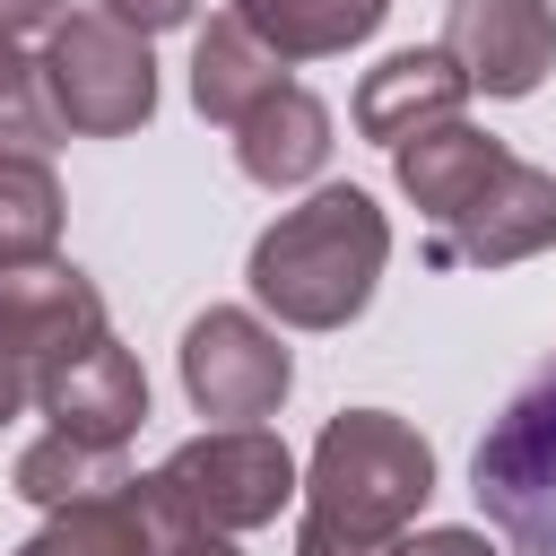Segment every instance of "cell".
Instances as JSON below:
<instances>
[{
    "label": "cell",
    "mask_w": 556,
    "mask_h": 556,
    "mask_svg": "<svg viewBox=\"0 0 556 556\" xmlns=\"http://www.w3.org/2000/svg\"><path fill=\"white\" fill-rule=\"evenodd\" d=\"M460 104H469V78L452 70L443 43H426V52H391L382 70H365V87H356V130L382 139V148H400V139H417V130H434V122H460Z\"/></svg>",
    "instance_id": "obj_13"
},
{
    "label": "cell",
    "mask_w": 556,
    "mask_h": 556,
    "mask_svg": "<svg viewBox=\"0 0 556 556\" xmlns=\"http://www.w3.org/2000/svg\"><path fill=\"white\" fill-rule=\"evenodd\" d=\"M469 495L513 556H556V348L486 417L469 452Z\"/></svg>",
    "instance_id": "obj_4"
},
{
    "label": "cell",
    "mask_w": 556,
    "mask_h": 556,
    "mask_svg": "<svg viewBox=\"0 0 556 556\" xmlns=\"http://www.w3.org/2000/svg\"><path fill=\"white\" fill-rule=\"evenodd\" d=\"M504 139L495 130H478V122H434V130H417V139H400L391 148V182L408 191V208L426 217V226H452L495 174H504Z\"/></svg>",
    "instance_id": "obj_11"
},
{
    "label": "cell",
    "mask_w": 556,
    "mask_h": 556,
    "mask_svg": "<svg viewBox=\"0 0 556 556\" xmlns=\"http://www.w3.org/2000/svg\"><path fill=\"white\" fill-rule=\"evenodd\" d=\"M165 547V521L148 504V478L113 486V495H78V504H52L43 530H26L9 556H156Z\"/></svg>",
    "instance_id": "obj_14"
},
{
    "label": "cell",
    "mask_w": 556,
    "mask_h": 556,
    "mask_svg": "<svg viewBox=\"0 0 556 556\" xmlns=\"http://www.w3.org/2000/svg\"><path fill=\"white\" fill-rule=\"evenodd\" d=\"M96 9H113V17L139 26V35H165V26H191L200 0H96Z\"/></svg>",
    "instance_id": "obj_20"
},
{
    "label": "cell",
    "mask_w": 556,
    "mask_h": 556,
    "mask_svg": "<svg viewBox=\"0 0 556 556\" xmlns=\"http://www.w3.org/2000/svg\"><path fill=\"white\" fill-rule=\"evenodd\" d=\"M61 9H70V0H0V26H9V35H35V26H52Z\"/></svg>",
    "instance_id": "obj_22"
},
{
    "label": "cell",
    "mask_w": 556,
    "mask_h": 556,
    "mask_svg": "<svg viewBox=\"0 0 556 556\" xmlns=\"http://www.w3.org/2000/svg\"><path fill=\"white\" fill-rule=\"evenodd\" d=\"M35 408L61 426V434H87V443H130L148 426V374L139 356L104 330L96 348H78L70 365H52L35 382Z\"/></svg>",
    "instance_id": "obj_10"
},
{
    "label": "cell",
    "mask_w": 556,
    "mask_h": 556,
    "mask_svg": "<svg viewBox=\"0 0 556 556\" xmlns=\"http://www.w3.org/2000/svg\"><path fill=\"white\" fill-rule=\"evenodd\" d=\"M295 556H400L434 495V443L391 408H339L295 478Z\"/></svg>",
    "instance_id": "obj_1"
},
{
    "label": "cell",
    "mask_w": 556,
    "mask_h": 556,
    "mask_svg": "<svg viewBox=\"0 0 556 556\" xmlns=\"http://www.w3.org/2000/svg\"><path fill=\"white\" fill-rule=\"evenodd\" d=\"M139 469H130V443H87V434H35L26 452H17V469H9V486L26 495V504H78V495H113V486H130Z\"/></svg>",
    "instance_id": "obj_17"
},
{
    "label": "cell",
    "mask_w": 556,
    "mask_h": 556,
    "mask_svg": "<svg viewBox=\"0 0 556 556\" xmlns=\"http://www.w3.org/2000/svg\"><path fill=\"white\" fill-rule=\"evenodd\" d=\"M269 87H287V61L226 9V17H208L200 26V43H191V104H200V122H217V130H235Z\"/></svg>",
    "instance_id": "obj_15"
},
{
    "label": "cell",
    "mask_w": 556,
    "mask_h": 556,
    "mask_svg": "<svg viewBox=\"0 0 556 556\" xmlns=\"http://www.w3.org/2000/svg\"><path fill=\"white\" fill-rule=\"evenodd\" d=\"M443 52L469 78V96H539L556 70V9L547 0H452Z\"/></svg>",
    "instance_id": "obj_9"
},
{
    "label": "cell",
    "mask_w": 556,
    "mask_h": 556,
    "mask_svg": "<svg viewBox=\"0 0 556 556\" xmlns=\"http://www.w3.org/2000/svg\"><path fill=\"white\" fill-rule=\"evenodd\" d=\"M235 17L278 52V61H330L348 43H365L391 0H235Z\"/></svg>",
    "instance_id": "obj_16"
},
{
    "label": "cell",
    "mask_w": 556,
    "mask_h": 556,
    "mask_svg": "<svg viewBox=\"0 0 556 556\" xmlns=\"http://www.w3.org/2000/svg\"><path fill=\"white\" fill-rule=\"evenodd\" d=\"M52 243H61V182H52V165L0 148V278L52 261Z\"/></svg>",
    "instance_id": "obj_18"
},
{
    "label": "cell",
    "mask_w": 556,
    "mask_h": 556,
    "mask_svg": "<svg viewBox=\"0 0 556 556\" xmlns=\"http://www.w3.org/2000/svg\"><path fill=\"white\" fill-rule=\"evenodd\" d=\"M330 104L313 96V87H269L243 122H235V165L261 182V191H295V182H313L321 165H330Z\"/></svg>",
    "instance_id": "obj_12"
},
{
    "label": "cell",
    "mask_w": 556,
    "mask_h": 556,
    "mask_svg": "<svg viewBox=\"0 0 556 556\" xmlns=\"http://www.w3.org/2000/svg\"><path fill=\"white\" fill-rule=\"evenodd\" d=\"M400 556H504V547H486V530H417V539H400Z\"/></svg>",
    "instance_id": "obj_21"
},
{
    "label": "cell",
    "mask_w": 556,
    "mask_h": 556,
    "mask_svg": "<svg viewBox=\"0 0 556 556\" xmlns=\"http://www.w3.org/2000/svg\"><path fill=\"white\" fill-rule=\"evenodd\" d=\"M295 495V452L269 434V426H208L191 443H174L156 469H148V504L174 530H261L278 521V504Z\"/></svg>",
    "instance_id": "obj_3"
},
{
    "label": "cell",
    "mask_w": 556,
    "mask_h": 556,
    "mask_svg": "<svg viewBox=\"0 0 556 556\" xmlns=\"http://www.w3.org/2000/svg\"><path fill=\"white\" fill-rule=\"evenodd\" d=\"M52 139H61V113H52V96H43V70H35V52L0 26V148L43 156Z\"/></svg>",
    "instance_id": "obj_19"
},
{
    "label": "cell",
    "mask_w": 556,
    "mask_h": 556,
    "mask_svg": "<svg viewBox=\"0 0 556 556\" xmlns=\"http://www.w3.org/2000/svg\"><path fill=\"white\" fill-rule=\"evenodd\" d=\"M382 261H391V217L374 208V191L321 182L313 200L278 208L252 235L243 278H252V304L278 313L287 330H348L374 304Z\"/></svg>",
    "instance_id": "obj_2"
},
{
    "label": "cell",
    "mask_w": 556,
    "mask_h": 556,
    "mask_svg": "<svg viewBox=\"0 0 556 556\" xmlns=\"http://www.w3.org/2000/svg\"><path fill=\"white\" fill-rule=\"evenodd\" d=\"M156 556H235V539H226V530H174Z\"/></svg>",
    "instance_id": "obj_23"
},
{
    "label": "cell",
    "mask_w": 556,
    "mask_h": 556,
    "mask_svg": "<svg viewBox=\"0 0 556 556\" xmlns=\"http://www.w3.org/2000/svg\"><path fill=\"white\" fill-rule=\"evenodd\" d=\"M113 321H104V295L87 269L70 261H35V269H9L0 278V348L26 365V382H43L52 365H70L78 348H96Z\"/></svg>",
    "instance_id": "obj_8"
},
{
    "label": "cell",
    "mask_w": 556,
    "mask_h": 556,
    "mask_svg": "<svg viewBox=\"0 0 556 556\" xmlns=\"http://www.w3.org/2000/svg\"><path fill=\"white\" fill-rule=\"evenodd\" d=\"M26 400H35V382H26V365H17L9 348H0V426H9V417H17Z\"/></svg>",
    "instance_id": "obj_24"
},
{
    "label": "cell",
    "mask_w": 556,
    "mask_h": 556,
    "mask_svg": "<svg viewBox=\"0 0 556 556\" xmlns=\"http://www.w3.org/2000/svg\"><path fill=\"white\" fill-rule=\"evenodd\" d=\"M43 96L61 113V130L78 139H122L156 113V61H148V35L122 26L113 9H61L43 26Z\"/></svg>",
    "instance_id": "obj_5"
},
{
    "label": "cell",
    "mask_w": 556,
    "mask_h": 556,
    "mask_svg": "<svg viewBox=\"0 0 556 556\" xmlns=\"http://www.w3.org/2000/svg\"><path fill=\"white\" fill-rule=\"evenodd\" d=\"M182 391H191V408L217 417V426H261V417H278V400L295 391V356H287V339H278L261 313L208 304V313L182 330Z\"/></svg>",
    "instance_id": "obj_6"
},
{
    "label": "cell",
    "mask_w": 556,
    "mask_h": 556,
    "mask_svg": "<svg viewBox=\"0 0 556 556\" xmlns=\"http://www.w3.org/2000/svg\"><path fill=\"white\" fill-rule=\"evenodd\" d=\"M547 243H556V174L530 165V156H504V174L452 226H434L426 261L434 269H513V261H530Z\"/></svg>",
    "instance_id": "obj_7"
}]
</instances>
